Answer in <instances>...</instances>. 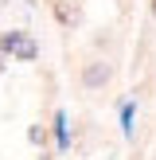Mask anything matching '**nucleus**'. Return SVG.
Masks as SVG:
<instances>
[{
	"label": "nucleus",
	"mask_w": 156,
	"mask_h": 160,
	"mask_svg": "<svg viewBox=\"0 0 156 160\" xmlns=\"http://www.w3.org/2000/svg\"><path fill=\"white\" fill-rule=\"evenodd\" d=\"M152 16H156V0H152Z\"/></svg>",
	"instance_id": "6"
},
{
	"label": "nucleus",
	"mask_w": 156,
	"mask_h": 160,
	"mask_svg": "<svg viewBox=\"0 0 156 160\" xmlns=\"http://www.w3.org/2000/svg\"><path fill=\"white\" fill-rule=\"evenodd\" d=\"M20 43H23L20 31H8V35H0V55H16V51H20Z\"/></svg>",
	"instance_id": "3"
},
{
	"label": "nucleus",
	"mask_w": 156,
	"mask_h": 160,
	"mask_svg": "<svg viewBox=\"0 0 156 160\" xmlns=\"http://www.w3.org/2000/svg\"><path fill=\"white\" fill-rule=\"evenodd\" d=\"M27 137H31V145H43V141H47V129H43V125H31Z\"/></svg>",
	"instance_id": "4"
},
{
	"label": "nucleus",
	"mask_w": 156,
	"mask_h": 160,
	"mask_svg": "<svg viewBox=\"0 0 156 160\" xmlns=\"http://www.w3.org/2000/svg\"><path fill=\"white\" fill-rule=\"evenodd\" d=\"M0 70H4V59H0Z\"/></svg>",
	"instance_id": "7"
},
{
	"label": "nucleus",
	"mask_w": 156,
	"mask_h": 160,
	"mask_svg": "<svg viewBox=\"0 0 156 160\" xmlns=\"http://www.w3.org/2000/svg\"><path fill=\"white\" fill-rule=\"evenodd\" d=\"M16 55H20V59H35V43H31V39H23V43H20V51H16Z\"/></svg>",
	"instance_id": "5"
},
{
	"label": "nucleus",
	"mask_w": 156,
	"mask_h": 160,
	"mask_svg": "<svg viewBox=\"0 0 156 160\" xmlns=\"http://www.w3.org/2000/svg\"><path fill=\"white\" fill-rule=\"evenodd\" d=\"M109 78H113V67H109V62H90V67H82V86L86 90H101Z\"/></svg>",
	"instance_id": "1"
},
{
	"label": "nucleus",
	"mask_w": 156,
	"mask_h": 160,
	"mask_svg": "<svg viewBox=\"0 0 156 160\" xmlns=\"http://www.w3.org/2000/svg\"><path fill=\"white\" fill-rule=\"evenodd\" d=\"M55 20L62 28H78L82 23V4L78 0H55Z\"/></svg>",
	"instance_id": "2"
}]
</instances>
